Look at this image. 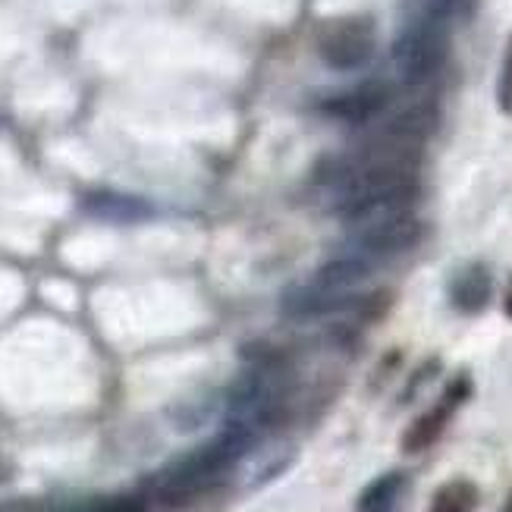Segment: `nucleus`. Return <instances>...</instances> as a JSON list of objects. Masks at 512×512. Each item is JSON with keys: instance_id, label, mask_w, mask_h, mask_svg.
<instances>
[{"instance_id": "obj_1", "label": "nucleus", "mask_w": 512, "mask_h": 512, "mask_svg": "<svg viewBox=\"0 0 512 512\" xmlns=\"http://www.w3.org/2000/svg\"><path fill=\"white\" fill-rule=\"evenodd\" d=\"M264 434L255 431L246 421L227 418V425L220 428L217 437H211L205 447L192 450L189 456L176 459L173 465L151 481V494L164 506H186L192 500H198L202 494H208L211 487H217L230 475V469L246 459Z\"/></svg>"}, {"instance_id": "obj_2", "label": "nucleus", "mask_w": 512, "mask_h": 512, "mask_svg": "<svg viewBox=\"0 0 512 512\" xmlns=\"http://www.w3.org/2000/svg\"><path fill=\"white\" fill-rule=\"evenodd\" d=\"M447 60V19L418 10L393 41V66L403 85L431 82Z\"/></svg>"}, {"instance_id": "obj_3", "label": "nucleus", "mask_w": 512, "mask_h": 512, "mask_svg": "<svg viewBox=\"0 0 512 512\" xmlns=\"http://www.w3.org/2000/svg\"><path fill=\"white\" fill-rule=\"evenodd\" d=\"M390 305L387 293H355V289H327L318 283H305L286 289L280 299V311L293 321H318L333 315H355L374 321L381 318Z\"/></svg>"}, {"instance_id": "obj_4", "label": "nucleus", "mask_w": 512, "mask_h": 512, "mask_svg": "<svg viewBox=\"0 0 512 512\" xmlns=\"http://www.w3.org/2000/svg\"><path fill=\"white\" fill-rule=\"evenodd\" d=\"M318 57L337 73H352L374 57L377 48V26L371 16L352 13V16H333L321 22L315 32Z\"/></svg>"}, {"instance_id": "obj_5", "label": "nucleus", "mask_w": 512, "mask_h": 512, "mask_svg": "<svg viewBox=\"0 0 512 512\" xmlns=\"http://www.w3.org/2000/svg\"><path fill=\"white\" fill-rule=\"evenodd\" d=\"M418 239H421V224H418V217L412 211H396V214H387V217L368 220V224L349 227L352 255H362L368 261L409 252Z\"/></svg>"}, {"instance_id": "obj_6", "label": "nucleus", "mask_w": 512, "mask_h": 512, "mask_svg": "<svg viewBox=\"0 0 512 512\" xmlns=\"http://www.w3.org/2000/svg\"><path fill=\"white\" fill-rule=\"evenodd\" d=\"M469 396H472V381H469V377H465V374L453 377V381L447 384V390H443V396L437 399V406H431L425 415H418L412 425L406 428V434H403V453L415 456V453L431 450L434 443L440 440V434L447 431V425H450V418L456 415V409Z\"/></svg>"}, {"instance_id": "obj_7", "label": "nucleus", "mask_w": 512, "mask_h": 512, "mask_svg": "<svg viewBox=\"0 0 512 512\" xmlns=\"http://www.w3.org/2000/svg\"><path fill=\"white\" fill-rule=\"evenodd\" d=\"M393 101V88L384 79H368L337 92L321 101V110L333 120L343 123H371L374 117H381Z\"/></svg>"}, {"instance_id": "obj_8", "label": "nucleus", "mask_w": 512, "mask_h": 512, "mask_svg": "<svg viewBox=\"0 0 512 512\" xmlns=\"http://www.w3.org/2000/svg\"><path fill=\"white\" fill-rule=\"evenodd\" d=\"M494 280L487 274L484 264H469L453 277L450 283V302L462 311V315H478V311L491 302Z\"/></svg>"}, {"instance_id": "obj_9", "label": "nucleus", "mask_w": 512, "mask_h": 512, "mask_svg": "<svg viewBox=\"0 0 512 512\" xmlns=\"http://www.w3.org/2000/svg\"><path fill=\"white\" fill-rule=\"evenodd\" d=\"M82 208L98 217V220H114V224H132V220H145V214H151V208L142 202V198H132L123 192H88L82 198Z\"/></svg>"}, {"instance_id": "obj_10", "label": "nucleus", "mask_w": 512, "mask_h": 512, "mask_svg": "<svg viewBox=\"0 0 512 512\" xmlns=\"http://www.w3.org/2000/svg\"><path fill=\"white\" fill-rule=\"evenodd\" d=\"M368 277H371V261L349 252V255L324 261L315 271V277H311V283L327 286V289H355Z\"/></svg>"}, {"instance_id": "obj_11", "label": "nucleus", "mask_w": 512, "mask_h": 512, "mask_svg": "<svg viewBox=\"0 0 512 512\" xmlns=\"http://www.w3.org/2000/svg\"><path fill=\"white\" fill-rule=\"evenodd\" d=\"M409 478L403 472H387L381 478H374L365 491L359 494V503L355 509L359 512H399V503H403Z\"/></svg>"}, {"instance_id": "obj_12", "label": "nucleus", "mask_w": 512, "mask_h": 512, "mask_svg": "<svg viewBox=\"0 0 512 512\" xmlns=\"http://www.w3.org/2000/svg\"><path fill=\"white\" fill-rule=\"evenodd\" d=\"M478 484L469 481V478H453L447 484H440L434 497H431V506L428 512H475L478 509Z\"/></svg>"}, {"instance_id": "obj_13", "label": "nucleus", "mask_w": 512, "mask_h": 512, "mask_svg": "<svg viewBox=\"0 0 512 512\" xmlns=\"http://www.w3.org/2000/svg\"><path fill=\"white\" fill-rule=\"evenodd\" d=\"M79 512H151L148 503L136 494H123V497H110V500H95Z\"/></svg>"}, {"instance_id": "obj_14", "label": "nucleus", "mask_w": 512, "mask_h": 512, "mask_svg": "<svg viewBox=\"0 0 512 512\" xmlns=\"http://www.w3.org/2000/svg\"><path fill=\"white\" fill-rule=\"evenodd\" d=\"M497 104H500L503 114L512 117V38L506 44L503 66H500V79H497Z\"/></svg>"}, {"instance_id": "obj_15", "label": "nucleus", "mask_w": 512, "mask_h": 512, "mask_svg": "<svg viewBox=\"0 0 512 512\" xmlns=\"http://www.w3.org/2000/svg\"><path fill=\"white\" fill-rule=\"evenodd\" d=\"M503 308H506V315L512 318V289H509V293H506V302H503Z\"/></svg>"}, {"instance_id": "obj_16", "label": "nucleus", "mask_w": 512, "mask_h": 512, "mask_svg": "<svg viewBox=\"0 0 512 512\" xmlns=\"http://www.w3.org/2000/svg\"><path fill=\"white\" fill-rule=\"evenodd\" d=\"M503 512H512V494H509V500H506V506H503Z\"/></svg>"}, {"instance_id": "obj_17", "label": "nucleus", "mask_w": 512, "mask_h": 512, "mask_svg": "<svg viewBox=\"0 0 512 512\" xmlns=\"http://www.w3.org/2000/svg\"><path fill=\"white\" fill-rule=\"evenodd\" d=\"M0 512H7V509H0Z\"/></svg>"}]
</instances>
